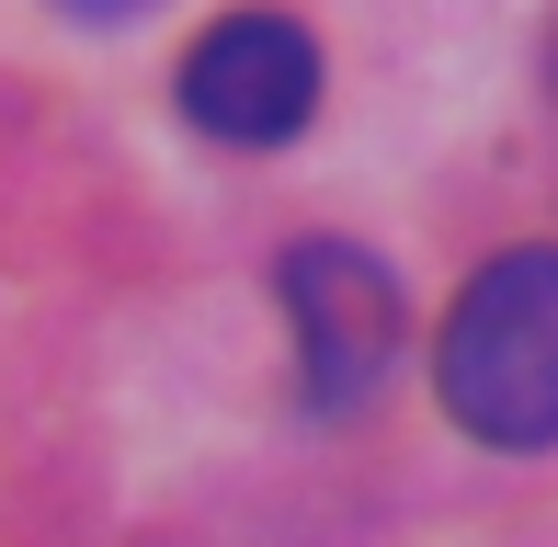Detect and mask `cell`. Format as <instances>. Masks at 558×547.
Returning a JSON list of instances; mask_svg holds the SVG:
<instances>
[{
  "mask_svg": "<svg viewBox=\"0 0 558 547\" xmlns=\"http://www.w3.org/2000/svg\"><path fill=\"white\" fill-rule=\"evenodd\" d=\"M434 388L478 445H558V252H501L468 274Z\"/></svg>",
  "mask_w": 558,
  "mask_h": 547,
  "instance_id": "6da1fadb",
  "label": "cell"
},
{
  "mask_svg": "<svg viewBox=\"0 0 558 547\" xmlns=\"http://www.w3.org/2000/svg\"><path fill=\"white\" fill-rule=\"evenodd\" d=\"M286 319H296V377L308 411H365L399 365V285L353 240H296L286 252Z\"/></svg>",
  "mask_w": 558,
  "mask_h": 547,
  "instance_id": "7a4b0ae2",
  "label": "cell"
},
{
  "mask_svg": "<svg viewBox=\"0 0 558 547\" xmlns=\"http://www.w3.org/2000/svg\"><path fill=\"white\" fill-rule=\"evenodd\" d=\"M69 12H137V0H69Z\"/></svg>",
  "mask_w": 558,
  "mask_h": 547,
  "instance_id": "277c9868",
  "label": "cell"
},
{
  "mask_svg": "<svg viewBox=\"0 0 558 547\" xmlns=\"http://www.w3.org/2000/svg\"><path fill=\"white\" fill-rule=\"evenodd\" d=\"M183 114L228 148H286L319 114V46L286 12H228L183 46Z\"/></svg>",
  "mask_w": 558,
  "mask_h": 547,
  "instance_id": "3957f363",
  "label": "cell"
}]
</instances>
